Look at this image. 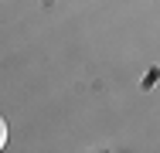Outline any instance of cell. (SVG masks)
<instances>
[{
	"mask_svg": "<svg viewBox=\"0 0 160 153\" xmlns=\"http://www.w3.org/2000/svg\"><path fill=\"white\" fill-rule=\"evenodd\" d=\"M0 146H7V122L0 119Z\"/></svg>",
	"mask_w": 160,
	"mask_h": 153,
	"instance_id": "6da1fadb",
	"label": "cell"
}]
</instances>
